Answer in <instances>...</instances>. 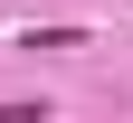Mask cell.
Returning <instances> with one entry per match:
<instances>
[{
  "label": "cell",
  "mask_w": 133,
  "mask_h": 123,
  "mask_svg": "<svg viewBox=\"0 0 133 123\" xmlns=\"http://www.w3.org/2000/svg\"><path fill=\"white\" fill-rule=\"evenodd\" d=\"M0 123H48V114H38V104H0Z\"/></svg>",
  "instance_id": "6da1fadb"
}]
</instances>
